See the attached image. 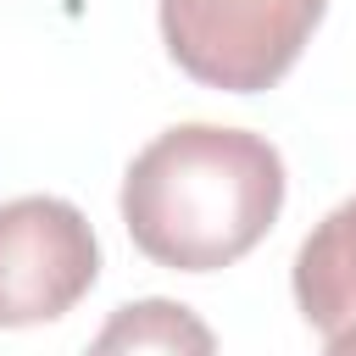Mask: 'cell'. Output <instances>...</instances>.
<instances>
[{
	"instance_id": "6da1fadb",
	"label": "cell",
	"mask_w": 356,
	"mask_h": 356,
	"mask_svg": "<svg viewBox=\"0 0 356 356\" xmlns=\"http://www.w3.org/2000/svg\"><path fill=\"white\" fill-rule=\"evenodd\" d=\"M284 206V156L222 122L156 134L122 172L128 239L172 273H217L256 250Z\"/></svg>"
},
{
	"instance_id": "7a4b0ae2",
	"label": "cell",
	"mask_w": 356,
	"mask_h": 356,
	"mask_svg": "<svg viewBox=\"0 0 356 356\" xmlns=\"http://www.w3.org/2000/svg\"><path fill=\"white\" fill-rule=\"evenodd\" d=\"M328 0H161L167 56L206 89H273L317 33Z\"/></svg>"
},
{
	"instance_id": "3957f363",
	"label": "cell",
	"mask_w": 356,
	"mask_h": 356,
	"mask_svg": "<svg viewBox=\"0 0 356 356\" xmlns=\"http://www.w3.org/2000/svg\"><path fill=\"white\" fill-rule=\"evenodd\" d=\"M100 278V245L89 217L56 195H22L0 206V328H33L67 317Z\"/></svg>"
},
{
	"instance_id": "277c9868",
	"label": "cell",
	"mask_w": 356,
	"mask_h": 356,
	"mask_svg": "<svg viewBox=\"0 0 356 356\" xmlns=\"http://www.w3.org/2000/svg\"><path fill=\"white\" fill-rule=\"evenodd\" d=\"M295 306L312 328H350L356 323V195L334 206L295 250Z\"/></svg>"
},
{
	"instance_id": "5b68a950",
	"label": "cell",
	"mask_w": 356,
	"mask_h": 356,
	"mask_svg": "<svg viewBox=\"0 0 356 356\" xmlns=\"http://www.w3.org/2000/svg\"><path fill=\"white\" fill-rule=\"evenodd\" d=\"M83 356H217V339L184 300L145 295L117 306Z\"/></svg>"
},
{
	"instance_id": "8992f818",
	"label": "cell",
	"mask_w": 356,
	"mask_h": 356,
	"mask_svg": "<svg viewBox=\"0 0 356 356\" xmlns=\"http://www.w3.org/2000/svg\"><path fill=\"white\" fill-rule=\"evenodd\" d=\"M323 356H356V323H350V328H339V334L328 339V350H323Z\"/></svg>"
}]
</instances>
